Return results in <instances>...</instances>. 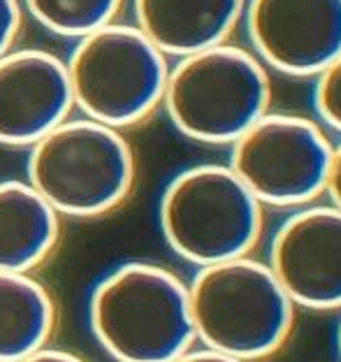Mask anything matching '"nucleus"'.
Instances as JSON below:
<instances>
[{"label": "nucleus", "instance_id": "obj_14", "mask_svg": "<svg viewBox=\"0 0 341 362\" xmlns=\"http://www.w3.org/2000/svg\"><path fill=\"white\" fill-rule=\"evenodd\" d=\"M123 0H21V7L45 30L79 40L116 21Z\"/></svg>", "mask_w": 341, "mask_h": 362}, {"label": "nucleus", "instance_id": "obj_8", "mask_svg": "<svg viewBox=\"0 0 341 362\" xmlns=\"http://www.w3.org/2000/svg\"><path fill=\"white\" fill-rule=\"evenodd\" d=\"M251 52L267 70L318 77L341 56V0H246Z\"/></svg>", "mask_w": 341, "mask_h": 362}, {"label": "nucleus", "instance_id": "obj_7", "mask_svg": "<svg viewBox=\"0 0 341 362\" xmlns=\"http://www.w3.org/2000/svg\"><path fill=\"white\" fill-rule=\"evenodd\" d=\"M332 151L318 121L267 112L230 144L228 168L262 207L293 211L325 195Z\"/></svg>", "mask_w": 341, "mask_h": 362}, {"label": "nucleus", "instance_id": "obj_4", "mask_svg": "<svg viewBox=\"0 0 341 362\" xmlns=\"http://www.w3.org/2000/svg\"><path fill=\"white\" fill-rule=\"evenodd\" d=\"M270 105V70L230 42L177 59L161 103L179 135L212 146L235 144Z\"/></svg>", "mask_w": 341, "mask_h": 362}, {"label": "nucleus", "instance_id": "obj_13", "mask_svg": "<svg viewBox=\"0 0 341 362\" xmlns=\"http://www.w3.org/2000/svg\"><path fill=\"white\" fill-rule=\"evenodd\" d=\"M58 302L37 274L0 272V362H19L52 344Z\"/></svg>", "mask_w": 341, "mask_h": 362}, {"label": "nucleus", "instance_id": "obj_17", "mask_svg": "<svg viewBox=\"0 0 341 362\" xmlns=\"http://www.w3.org/2000/svg\"><path fill=\"white\" fill-rule=\"evenodd\" d=\"M325 197H328V202H332L335 207L341 209V142L335 144V151H332V163H330Z\"/></svg>", "mask_w": 341, "mask_h": 362}, {"label": "nucleus", "instance_id": "obj_12", "mask_svg": "<svg viewBox=\"0 0 341 362\" xmlns=\"http://www.w3.org/2000/svg\"><path fill=\"white\" fill-rule=\"evenodd\" d=\"M63 218L26 179H0V272L35 274L61 246Z\"/></svg>", "mask_w": 341, "mask_h": 362}, {"label": "nucleus", "instance_id": "obj_3", "mask_svg": "<svg viewBox=\"0 0 341 362\" xmlns=\"http://www.w3.org/2000/svg\"><path fill=\"white\" fill-rule=\"evenodd\" d=\"M188 302L195 344L246 362L284 346L297 309L267 262L251 256L197 267Z\"/></svg>", "mask_w": 341, "mask_h": 362}, {"label": "nucleus", "instance_id": "obj_16", "mask_svg": "<svg viewBox=\"0 0 341 362\" xmlns=\"http://www.w3.org/2000/svg\"><path fill=\"white\" fill-rule=\"evenodd\" d=\"M23 7L21 0H0V59L12 52L21 33Z\"/></svg>", "mask_w": 341, "mask_h": 362}, {"label": "nucleus", "instance_id": "obj_5", "mask_svg": "<svg viewBox=\"0 0 341 362\" xmlns=\"http://www.w3.org/2000/svg\"><path fill=\"white\" fill-rule=\"evenodd\" d=\"M262 204L219 163L179 170L158 200V226L174 256L195 267L251 256L262 235Z\"/></svg>", "mask_w": 341, "mask_h": 362}, {"label": "nucleus", "instance_id": "obj_9", "mask_svg": "<svg viewBox=\"0 0 341 362\" xmlns=\"http://www.w3.org/2000/svg\"><path fill=\"white\" fill-rule=\"evenodd\" d=\"M265 262L295 307L341 309V209L332 202L293 209L274 230Z\"/></svg>", "mask_w": 341, "mask_h": 362}, {"label": "nucleus", "instance_id": "obj_18", "mask_svg": "<svg viewBox=\"0 0 341 362\" xmlns=\"http://www.w3.org/2000/svg\"><path fill=\"white\" fill-rule=\"evenodd\" d=\"M172 362H246V360H239L235 356H228V353H221V351H214V349L195 344V346H190L186 353H181V356Z\"/></svg>", "mask_w": 341, "mask_h": 362}, {"label": "nucleus", "instance_id": "obj_2", "mask_svg": "<svg viewBox=\"0 0 341 362\" xmlns=\"http://www.w3.org/2000/svg\"><path fill=\"white\" fill-rule=\"evenodd\" d=\"M26 181L61 218H103L135 191V149L121 130L70 117L28 149Z\"/></svg>", "mask_w": 341, "mask_h": 362}, {"label": "nucleus", "instance_id": "obj_10", "mask_svg": "<svg viewBox=\"0 0 341 362\" xmlns=\"http://www.w3.org/2000/svg\"><path fill=\"white\" fill-rule=\"evenodd\" d=\"M65 61L45 49H12L0 59V146L30 149L72 117Z\"/></svg>", "mask_w": 341, "mask_h": 362}, {"label": "nucleus", "instance_id": "obj_19", "mask_svg": "<svg viewBox=\"0 0 341 362\" xmlns=\"http://www.w3.org/2000/svg\"><path fill=\"white\" fill-rule=\"evenodd\" d=\"M19 362H88V360L84 356H79V353H74V351L58 349V346H52V344H49V346L35 351L33 356L23 358Z\"/></svg>", "mask_w": 341, "mask_h": 362}, {"label": "nucleus", "instance_id": "obj_11", "mask_svg": "<svg viewBox=\"0 0 341 362\" xmlns=\"http://www.w3.org/2000/svg\"><path fill=\"white\" fill-rule=\"evenodd\" d=\"M244 7L246 0H132V26L168 59H184L226 45Z\"/></svg>", "mask_w": 341, "mask_h": 362}, {"label": "nucleus", "instance_id": "obj_1", "mask_svg": "<svg viewBox=\"0 0 341 362\" xmlns=\"http://www.w3.org/2000/svg\"><path fill=\"white\" fill-rule=\"evenodd\" d=\"M86 320L112 362H172L195 346L188 281L158 262L128 260L100 276Z\"/></svg>", "mask_w": 341, "mask_h": 362}, {"label": "nucleus", "instance_id": "obj_20", "mask_svg": "<svg viewBox=\"0 0 341 362\" xmlns=\"http://www.w3.org/2000/svg\"><path fill=\"white\" fill-rule=\"evenodd\" d=\"M337 351H339V358H341V320H339V330H337Z\"/></svg>", "mask_w": 341, "mask_h": 362}, {"label": "nucleus", "instance_id": "obj_6", "mask_svg": "<svg viewBox=\"0 0 341 362\" xmlns=\"http://www.w3.org/2000/svg\"><path fill=\"white\" fill-rule=\"evenodd\" d=\"M65 70L74 110L123 133L161 107L170 63L132 23L114 21L79 37Z\"/></svg>", "mask_w": 341, "mask_h": 362}, {"label": "nucleus", "instance_id": "obj_15", "mask_svg": "<svg viewBox=\"0 0 341 362\" xmlns=\"http://www.w3.org/2000/svg\"><path fill=\"white\" fill-rule=\"evenodd\" d=\"M313 107L320 119L318 123L341 135V56L316 77Z\"/></svg>", "mask_w": 341, "mask_h": 362}]
</instances>
